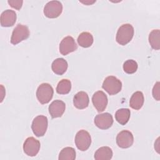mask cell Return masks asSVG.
Wrapping results in <instances>:
<instances>
[{
	"label": "cell",
	"mask_w": 160,
	"mask_h": 160,
	"mask_svg": "<svg viewBox=\"0 0 160 160\" xmlns=\"http://www.w3.org/2000/svg\"><path fill=\"white\" fill-rule=\"evenodd\" d=\"M134 36V28L130 24H124L121 26L117 32L116 40L120 45H126L129 43Z\"/></svg>",
	"instance_id": "1"
},
{
	"label": "cell",
	"mask_w": 160,
	"mask_h": 160,
	"mask_svg": "<svg viewBox=\"0 0 160 160\" xmlns=\"http://www.w3.org/2000/svg\"><path fill=\"white\" fill-rule=\"evenodd\" d=\"M54 90L48 83H42L36 91V97L39 102L42 104L48 103L52 98Z\"/></svg>",
	"instance_id": "2"
},
{
	"label": "cell",
	"mask_w": 160,
	"mask_h": 160,
	"mask_svg": "<svg viewBox=\"0 0 160 160\" xmlns=\"http://www.w3.org/2000/svg\"><path fill=\"white\" fill-rule=\"evenodd\" d=\"M102 88L109 94L114 95L119 92L122 88V82L117 78L109 76L105 78Z\"/></svg>",
	"instance_id": "3"
},
{
	"label": "cell",
	"mask_w": 160,
	"mask_h": 160,
	"mask_svg": "<svg viewBox=\"0 0 160 160\" xmlns=\"http://www.w3.org/2000/svg\"><path fill=\"white\" fill-rule=\"evenodd\" d=\"M48 118L45 116L39 115L36 116L32 121L31 129L33 133L37 136L40 137L45 134L48 129Z\"/></svg>",
	"instance_id": "4"
},
{
	"label": "cell",
	"mask_w": 160,
	"mask_h": 160,
	"mask_svg": "<svg viewBox=\"0 0 160 160\" xmlns=\"http://www.w3.org/2000/svg\"><path fill=\"white\" fill-rule=\"evenodd\" d=\"M74 142L79 150L84 151L89 148L91 144V138L88 131L82 129L76 133Z\"/></svg>",
	"instance_id": "5"
},
{
	"label": "cell",
	"mask_w": 160,
	"mask_h": 160,
	"mask_svg": "<svg viewBox=\"0 0 160 160\" xmlns=\"http://www.w3.org/2000/svg\"><path fill=\"white\" fill-rule=\"evenodd\" d=\"M29 36V30L28 26L18 24L13 29L11 38V44L16 45Z\"/></svg>",
	"instance_id": "6"
},
{
	"label": "cell",
	"mask_w": 160,
	"mask_h": 160,
	"mask_svg": "<svg viewBox=\"0 0 160 160\" xmlns=\"http://www.w3.org/2000/svg\"><path fill=\"white\" fill-rule=\"evenodd\" d=\"M62 11V5L59 1H51L44 8V14L48 18H56Z\"/></svg>",
	"instance_id": "7"
},
{
	"label": "cell",
	"mask_w": 160,
	"mask_h": 160,
	"mask_svg": "<svg viewBox=\"0 0 160 160\" xmlns=\"http://www.w3.org/2000/svg\"><path fill=\"white\" fill-rule=\"evenodd\" d=\"M40 142L34 137L28 138L23 144V150L29 156H35L40 149Z\"/></svg>",
	"instance_id": "8"
},
{
	"label": "cell",
	"mask_w": 160,
	"mask_h": 160,
	"mask_svg": "<svg viewBox=\"0 0 160 160\" xmlns=\"http://www.w3.org/2000/svg\"><path fill=\"white\" fill-rule=\"evenodd\" d=\"M134 142V137L131 132L123 130L118 133L116 137V143L121 148H128Z\"/></svg>",
	"instance_id": "9"
},
{
	"label": "cell",
	"mask_w": 160,
	"mask_h": 160,
	"mask_svg": "<svg viewBox=\"0 0 160 160\" xmlns=\"http://www.w3.org/2000/svg\"><path fill=\"white\" fill-rule=\"evenodd\" d=\"M92 102L98 112H102L106 108L108 99L106 94L102 91H96L92 97Z\"/></svg>",
	"instance_id": "10"
},
{
	"label": "cell",
	"mask_w": 160,
	"mask_h": 160,
	"mask_svg": "<svg viewBox=\"0 0 160 160\" xmlns=\"http://www.w3.org/2000/svg\"><path fill=\"white\" fill-rule=\"evenodd\" d=\"M59 48L60 53L63 56H66L76 51L78 48V45L74 38L72 36H68L62 39L60 42Z\"/></svg>",
	"instance_id": "11"
},
{
	"label": "cell",
	"mask_w": 160,
	"mask_h": 160,
	"mask_svg": "<svg viewBox=\"0 0 160 160\" xmlns=\"http://www.w3.org/2000/svg\"><path fill=\"white\" fill-rule=\"evenodd\" d=\"M95 125L101 129H109L113 124V118L111 114L104 112L96 115L94 118Z\"/></svg>",
	"instance_id": "12"
},
{
	"label": "cell",
	"mask_w": 160,
	"mask_h": 160,
	"mask_svg": "<svg viewBox=\"0 0 160 160\" xmlns=\"http://www.w3.org/2000/svg\"><path fill=\"white\" fill-rule=\"evenodd\" d=\"M49 112L52 118L61 117L66 109L65 103L61 100H54L49 106Z\"/></svg>",
	"instance_id": "13"
},
{
	"label": "cell",
	"mask_w": 160,
	"mask_h": 160,
	"mask_svg": "<svg viewBox=\"0 0 160 160\" xmlns=\"http://www.w3.org/2000/svg\"><path fill=\"white\" fill-rule=\"evenodd\" d=\"M16 13L13 10L7 9L1 15V25L2 27L12 26L16 21Z\"/></svg>",
	"instance_id": "14"
},
{
	"label": "cell",
	"mask_w": 160,
	"mask_h": 160,
	"mask_svg": "<svg viewBox=\"0 0 160 160\" xmlns=\"http://www.w3.org/2000/svg\"><path fill=\"white\" fill-rule=\"evenodd\" d=\"M89 96L88 94L84 91H80L76 93L73 98L74 106L78 109H83L86 108L89 105Z\"/></svg>",
	"instance_id": "15"
},
{
	"label": "cell",
	"mask_w": 160,
	"mask_h": 160,
	"mask_svg": "<svg viewBox=\"0 0 160 160\" xmlns=\"http://www.w3.org/2000/svg\"><path fill=\"white\" fill-rule=\"evenodd\" d=\"M68 66V62L64 59L57 58L52 62L51 68L55 74L62 75L67 71Z\"/></svg>",
	"instance_id": "16"
},
{
	"label": "cell",
	"mask_w": 160,
	"mask_h": 160,
	"mask_svg": "<svg viewBox=\"0 0 160 160\" xmlns=\"http://www.w3.org/2000/svg\"><path fill=\"white\" fill-rule=\"evenodd\" d=\"M144 95L141 91H136L132 95L130 101L129 106L131 108L135 110L140 109L144 104Z\"/></svg>",
	"instance_id": "17"
},
{
	"label": "cell",
	"mask_w": 160,
	"mask_h": 160,
	"mask_svg": "<svg viewBox=\"0 0 160 160\" xmlns=\"http://www.w3.org/2000/svg\"><path fill=\"white\" fill-rule=\"evenodd\" d=\"M112 151L108 146H102L99 148L94 153L96 160H109L112 157Z\"/></svg>",
	"instance_id": "18"
},
{
	"label": "cell",
	"mask_w": 160,
	"mask_h": 160,
	"mask_svg": "<svg viewBox=\"0 0 160 160\" xmlns=\"http://www.w3.org/2000/svg\"><path fill=\"white\" fill-rule=\"evenodd\" d=\"M131 112L128 108H121L115 113L116 120L121 125H125L130 118Z\"/></svg>",
	"instance_id": "19"
},
{
	"label": "cell",
	"mask_w": 160,
	"mask_h": 160,
	"mask_svg": "<svg viewBox=\"0 0 160 160\" xmlns=\"http://www.w3.org/2000/svg\"><path fill=\"white\" fill-rule=\"evenodd\" d=\"M78 42L79 45L82 48H89L93 43V36L89 32H81L78 38Z\"/></svg>",
	"instance_id": "20"
},
{
	"label": "cell",
	"mask_w": 160,
	"mask_h": 160,
	"mask_svg": "<svg viewBox=\"0 0 160 160\" xmlns=\"http://www.w3.org/2000/svg\"><path fill=\"white\" fill-rule=\"evenodd\" d=\"M149 42L151 48L155 50L160 49V31L159 29L152 30L149 35Z\"/></svg>",
	"instance_id": "21"
},
{
	"label": "cell",
	"mask_w": 160,
	"mask_h": 160,
	"mask_svg": "<svg viewBox=\"0 0 160 160\" xmlns=\"http://www.w3.org/2000/svg\"><path fill=\"white\" fill-rule=\"evenodd\" d=\"M76 158V151L73 148L66 147L63 148L59 154V160H74Z\"/></svg>",
	"instance_id": "22"
},
{
	"label": "cell",
	"mask_w": 160,
	"mask_h": 160,
	"mask_svg": "<svg viewBox=\"0 0 160 160\" xmlns=\"http://www.w3.org/2000/svg\"><path fill=\"white\" fill-rule=\"evenodd\" d=\"M71 89V82L69 80L63 79L61 80L56 87V92L59 94H68Z\"/></svg>",
	"instance_id": "23"
},
{
	"label": "cell",
	"mask_w": 160,
	"mask_h": 160,
	"mask_svg": "<svg viewBox=\"0 0 160 160\" xmlns=\"http://www.w3.org/2000/svg\"><path fill=\"white\" fill-rule=\"evenodd\" d=\"M138 69V63L133 59H128L123 64V70L127 74H133Z\"/></svg>",
	"instance_id": "24"
},
{
	"label": "cell",
	"mask_w": 160,
	"mask_h": 160,
	"mask_svg": "<svg viewBox=\"0 0 160 160\" xmlns=\"http://www.w3.org/2000/svg\"><path fill=\"white\" fill-rule=\"evenodd\" d=\"M160 83L157 82L152 89V96L156 101H159L160 99Z\"/></svg>",
	"instance_id": "25"
},
{
	"label": "cell",
	"mask_w": 160,
	"mask_h": 160,
	"mask_svg": "<svg viewBox=\"0 0 160 160\" xmlns=\"http://www.w3.org/2000/svg\"><path fill=\"white\" fill-rule=\"evenodd\" d=\"M8 4L11 6L12 8L16 9L17 10H19L22 5L23 1H8Z\"/></svg>",
	"instance_id": "26"
},
{
	"label": "cell",
	"mask_w": 160,
	"mask_h": 160,
	"mask_svg": "<svg viewBox=\"0 0 160 160\" xmlns=\"http://www.w3.org/2000/svg\"><path fill=\"white\" fill-rule=\"evenodd\" d=\"M94 2H95V1H92V2H89V1H85V2H82V3L85 4L88 3V4L89 5V4H92V3H94Z\"/></svg>",
	"instance_id": "27"
}]
</instances>
